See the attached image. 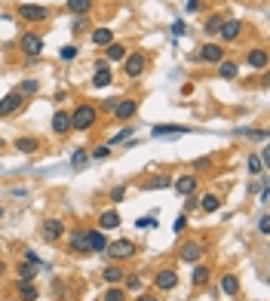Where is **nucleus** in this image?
Returning <instances> with one entry per match:
<instances>
[{"mask_svg":"<svg viewBox=\"0 0 270 301\" xmlns=\"http://www.w3.org/2000/svg\"><path fill=\"white\" fill-rule=\"evenodd\" d=\"M98 123V108L95 104H89V101H83V104H77V111H71V126L74 129H92Z\"/></svg>","mask_w":270,"mask_h":301,"instance_id":"nucleus-1","label":"nucleus"},{"mask_svg":"<svg viewBox=\"0 0 270 301\" xmlns=\"http://www.w3.org/2000/svg\"><path fill=\"white\" fill-rule=\"evenodd\" d=\"M145 68H148L145 52H129V56L123 59V71H126V77H141V74H145Z\"/></svg>","mask_w":270,"mask_h":301,"instance_id":"nucleus-2","label":"nucleus"},{"mask_svg":"<svg viewBox=\"0 0 270 301\" xmlns=\"http://www.w3.org/2000/svg\"><path fill=\"white\" fill-rule=\"evenodd\" d=\"M203 252H206V249H203V243H200V240H184L181 246H178V258L187 261V264H196Z\"/></svg>","mask_w":270,"mask_h":301,"instance_id":"nucleus-3","label":"nucleus"},{"mask_svg":"<svg viewBox=\"0 0 270 301\" xmlns=\"http://www.w3.org/2000/svg\"><path fill=\"white\" fill-rule=\"evenodd\" d=\"M107 255H111L114 261H123V258H132L135 255V243L132 240H117V243H107Z\"/></svg>","mask_w":270,"mask_h":301,"instance_id":"nucleus-4","label":"nucleus"},{"mask_svg":"<svg viewBox=\"0 0 270 301\" xmlns=\"http://www.w3.org/2000/svg\"><path fill=\"white\" fill-rule=\"evenodd\" d=\"M19 46H22V52H25V56H31V59H37L40 52H43V40H40V34H34V31L22 34Z\"/></svg>","mask_w":270,"mask_h":301,"instance_id":"nucleus-5","label":"nucleus"},{"mask_svg":"<svg viewBox=\"0 0 270 301\" xmlns=\"http://www.w3.org/2000/svg\"><path fill=\"white\" fill-rule=\"evenodd\" d=\"M19 15L25 22H46L49 19V9L46 6H37V3H22L19 6Z\"/></svg>","mask_w":270,"mask_h":301,"instance_id":"nucleus-6","label":"nucleus"},{"mask_svg":"<svg viewBox=\"0 0 270 301\" xmlns=\"http://www.w3.org/2000/svg\"><path fill=\"white\" fill-rule=\"evenodd\" d=\"M154 286H157L160 292H169V289H175V286H178V274H175L172 268L157 271V277H154Z\"/></svg>","mask_w":270,"mask_h":301,"instance_id":"nucleus-7","label":"nucleus"},{"mask_svg":"<svg viewBox=\"0 0 270 301\" xmlns=\"http://www.w3.org/2000/svg\"><path fill=\"white\" fill-rule=\"evenodd\" d=\"M200 59L209 62V65L224 62V46H221V43H206V46H200Z\"/></svg>","mask_w":270,"mask_h":301,"instance_id":"nucleus-8","label":"nucleus"},{"mask_svg":"<svg viewBox=\"0 0 270 301\" xmlns=\"http://www.w3.org/2000/svg\"><path fill=\"white\" fill-rule=\"evenodd\" d=\"M135 111H138L135 99H117V104H114V117L117 120H129V117H135Z\"/></svg>","mask_w":270,"mask_h":301,"instance_id":"nucleus-9","label":"nucleus"},{"mask_svg":"<svg viewBox=\"0 0 270 301\" xmlns=\"http://www.w3.org/2000/svg\"><path fill=\"white\" fill-rule=\"evenodd\" d=\"M25 104V99L19 96V93H9V96H3L0 99V117H9V114H15Z\"/></svg>","mask_w":270,"mask_h":301,"instance_id":"nucleus-10","label":"nucleus"},{"mask_svg":"<svg viewBox=\"0 0 270 301\" xmlns=\"http://www.w3.org/2000/svg\"><path fill=\"white\" fill-rule=\"evenodd\" d=\"M218 34H221V40H224V43H230V40H237L240 34H243V22H240V19H227V22H221Z\"/></svg>","mask_w":270,"mask_h":301,"instance_id":"nucleus-11","label":"nucleus"},{"mask_svg":"<svg viewBox=\"0 0 270 301\" xmlns=\"http://www.w3.org/2000/svg\"><path fill=\"white\" fill-rule=\"evenodd\" d=\"M196 185H200L196 175H178V179H175V191L181 194V197H190V194L196 191Z\"/></svg>","mask_w":270,"mask_h":301,"instance_id":"nucleus-12","label":"nucleus"},{"mask_svg":"<svg viewBox=\"0 0 270 301\" xmlns=\"http://www.w3.org/2000/svg\"><path fill=\"white\" fill-rule=\"evenodd\" d=\"M52 129H56V135H68L71 129H74L71 126V114L68 111H56L52 114Z\"/></svg>","mask_w":270,"mask_h":301,"instance_id":"nucleus-13","label":"nucleus"},{"mask_svg":"<svg viewBox=\"0 0 270 301\" xmlns=\"http://www.w3.org/2000/svg\"><path fill=\"white\" fill-rule=\"evenodd\" d=\"M246 62H249V68H255V71H264L267 68V49H249V56H246Z\"/></svg>","mask_w":270,"mask_h":301,"instance_id":"nucleus-14","label":"nucleus"},{"mask_svg":"<svg viewBox=\"0 0 270 301\" xmlns=\"http://www.w3.org/2000/svg\"><path fill=\"white\" fill-rule=\"evenodd\" d=\"M98 224H101V231H114V227H120V212L117 209H104L98 215Z\"/></svg>","mask_w":270,"mask_h":301,"instance_id":"nucleus-15","label":"nucleus"},{"mask_svg":"<svg viewBox=\"0 0 270 301\" xmlns=\"http://www.w3.org/2000/svg\"><path fill=\"white\" fill-rule=\"evenodd\" d=\"M62 234H65V224H62L59 218H46V221H43V237H46V240H59Z\"/></svg>","mask_w":270,"mask_h":301,"instance_id":"nucleus-16","label":"nucleus"},{"mask_svg":"<svg viewBox=\"0 0 270 301\" xmlns=\"http://www.w3.org/2000/svg\"><path fill=\"white\" fill-rule=\"evenodd\" d=\"M68 246H71V252H89V237H86V231H74V234H71V240H68Z\"/></svg>","mask_w":270,"mask_h":301,"instance_id":"nucleus-17","label":"nucleus"},{"mask_svg":"<svg viewBox=\"0 0 270 301\" xmlns=\"http://www.w3.org/2000/svg\"><path fill=\"white\" fill-rule=\"evenodd\" d=\"M126 56H129V49H126L123 43H107L104 46V59L107 62H123Z\"/></svg>","mask_w":270,"mask_h":301,"instance_id":"nucleus-18","label":"nucleus"},{"mask_svg":"<svg viewBox=\"0 0 270 301\" xmlns=\"http://www.w3.org/2000/svg\"><path fill=\"white\" fill-rule=\"evenodd\" d=\"M86 237H89V252H104L107 249V237L101 231H86Z\"/></svg>","mask_w":270,"mask_h":301,"instance_id":"nucleus-19","label":"nucleus"},{"mask_svg":"<svg viewBox=\"0 0 270 301\" xmlns=\"http://www.w3.org/2000/svg\"><path fill=\"white\" fill-rule=\"evenodd\" d=\"M111 80H114L111 68L98 62V68H95V77H92V86H98V90H101V86H111Z\"/></svg>","mask_w":270,"mask_h":301,"instance_id":"nucleus-20","label":"nucleus"},{"mask_svg":"<svg viewBox=\"0 0 270 301\" xmlns=\"http://www.w3.org/2000/svg\"><path fill=\"white\" fill-rule=\"evenodd\" d=\"M187 132V126H172V123H160V126H151V135L163 138V135H181Z\"/></svg>","mask_w":270,"mask_h":301,"instance_id":"nucleus-21","label":"nucleus"},{"mask_svg":"<svg viewBox=\"0 0 270 301\" xmlns=\"http://www.w3.org/2000/svg\"><path fill=\"white\" fill-rule=\"evenodd\" d=\"M221 292L224 295H240V280H237V274H224L221 277Z\"/></svg>","mask_w":270,"mask_h":301,"instance_id":"nucleus-22","label":"nucleus"},{"mask_svg":"<svg viewBox=\"0 0 270 301\" xmlns=\"http://www.w3.org/2000/svg\"><path fill=\"white\" fill-rule=\"evenodd\" d=\"M101 277H104V283H111V286H117V283L126 277V271L120 268V264H111V268H104V271H101Z\"/></svg>","mask_w":270,"mask_h":301,"instance_id":"nucleus-23","label":"nucleus"},{"mask_svg":"<svg viewBox=\"0 0 270 301\" xmlns=\"http://www.w3.org/2000/svg\"><path fill=\"white\" fill-rule=\"evenodd\" d=\"M209 277H212V271L206 268V264H196V268H193V274H190V283H193V286H206V283H209Z\"/></svg>","mask_w":270,"mask_h":301,"instance_id":"nucleus-24","label":"nucleus"},{"mask_svg":"<svg viewBox=\"0 0 270 301\" xmlns=\"http://www.w3.org/2000/svg\"><path fill=\"white\" fill-rule=\"evenodd\" d=\"M92 43H95V46L114 43V31H111V28H95V31H92Z\"/></svg>","mask_w":270,"mask_h":301,"instance_id":"nucleus-25","label":"nucleus"},{"mask_svg":"<svg viewBox=\"0 0 270 301\" xmlns=\"http://www.w3.org/2000/svg\"><path fill=\"white\" fill-rule=\"evenodd\" d=\"M240 74V68H237V62H230V59H224V62H218V77H224V80H233Z\"/></svg>","mask_w":270,"mask_h":301,"instance_id":"nucleus-26","label":"nucleus"},{"mask_svg":"<svg viewBox=\"0 0 270 301\" xmlns=\"http://www.w3.org/2000/svg\"><path fill=\"white\" fill-rule=\"evenodd\" d=\"M200 206H203V212H218L221 209V197H218V194H206Z\"/></svg>","mask_w":270,"mask_h":301,"instance_id":"nucleus-27","label":"nucleus"},{"mask_svg":"<svg viewBox=\"0 0 270 301\" xmlns=\"http://www.w3.org/2000/svg\"><path fill=\"white\" fill-rule=\"evenodd\" d=\"M19 298L22 301H37V289H34V283H19Z\"/></svg>","mask_w":270,"mask_h":301,"instance_id":"nucleus-28","label":"nucleus"},{"mask_svg":"<svg viewBox=\"0 0 270 301\" xmlns=\"http://www.w3.org/2000/svg\"><path fill=\"white\" fill-rule=\"evenodd\" d=\"M37 148H40L37 138H19V141H15V151H22V154H34Z\"/></svg>","mask_w":270,"mask_h":301,"instance_id":"nucleus-29","label":"nucleus"},{"mask_svg":"<svg viewBox=\"0 0 270 301\" xmlns=\"http://www.w3.org/2000/svg\"><path fill=\"white\" fill-rule=\"evenodd\" d=\"M68 9L77 12V15H86L89 9H92V0H68Z\"/></svg>","mask_w":270,"mask_h":301,"instance_id":"nucleus-30","label":"nucleus"},{"mask_svg":"<svg viewBox=\"0 0 270 301\" xmlns=\"http://www.w3.org/2000/svg\"><path fill=\"white\" fill-rule=\"evenodd\" d=\"M169 185H172L169 175H157V179L145 182V191H163V188H169Z\"/></svg>","mask_w":270,"mask_h":301,"instance_id":"nucleus-31","label":"nucleus"},{"mask_svg":"<svg viewBox=\"0 0 270 301\" xmlns=\"http://www.w3.org/2000/svg\"><path fill=\"white\" fill-rule=\"evenodd\" d=\"M19 277H22V283H31L34 277H37V264H28V261H22V264H19Z\"/></svg>","mask_w":270,"mask_h":301,"instance_id":"nucleus-32","label":"nucleus"},{"mask_svg":"<svg viewBox=\"0 0 270 301\" xmlns=\"http://www.w3.org/2000/svg\"><path fill=\"white\" fill-rule=\"evenodd\" d=\"M261 166H264V163H261V157H255V154H252L249 160H246V169H249V175H261Z\"/></svg>","mask_w":270,"mask_h":301,"instance_id":"nucleus-33","label":"nucleus"},{"mask_svg":"<svg viewBox=\"0 0 270 301\" xmlns=\"http://www.w3.org/2000/svg\"><path fill=\"white\" fill-rule=\"evenodd\" d=\"M15 93H19L22 99H25V96H34V93H37V80H25V83H22Z\"/></svg>","mask_w":270,"mask_h":301,"instance_id":"nucleus-34","label":"nucleus"},{"mask_svg":"<svg viewBox=\"0 0 270 301\" xmlns=\"http://www.w3.org/2000/svg\"><path fill=\"white\" fill-rule=\"evenodd\" d=\"M221 22H224V19H221V15H209V22H206V28H203V31H206V34H218V28H221Z\"/></svg>","mask_w":270,"mask_h":301,"instance_id":"nucleus-35","label":"nucleus"},{"mask_svg":"<svg viewBox=\"0 0 270 301\" xmlns=\"http://www.w3.org/2000/svg\"><path fill=\"white\" fill-rule=\"evenodd\" d=\"M101 298H104V301H126V292H123V289H117V286H111V289H107Z\"/></svg>","mask_w":270,"mask_h":301,"instance_id":"nucleus-36","label":"nucleus"},{"mask_svg":"<svg viewBox=\"0 0 270 301\" xmlns=\"http://www.w3.org/2000/svg\"><path fill=\"white\" fill-rule=\"evenodd\" d=\"M59 56H62V62H74V59L80 56V49H77V46H62Z\"/></svg>","mask_w":270,"mask_h":301,"instance_id":"nucleus-37","label":"nucleus"},{"mask_svg":"<svg viewBox=\"0 0 270 301\" xmlns=\"http://www.w3.org/2000/svg\"><path fill=\"white\" fill-rule=\"evenodd\" d=\"M83 163H86V151H83V148H77L74 154H71V166H74V169H80Z\"/></svg>","mask_w":270,"mask_h":301,"instance_id":"nucleus-38","label":"nucleus"},{"mask_svg":"<svg viewBox=\"0 0 270 301\" xmlns=\"http://www.w3.org/2000/svg\"><path fill=\"white\" fill-rule=\"evenodd\" d=\"M104 157H111V148H107V145H95L92 148V160H104Z\"/></svg>","mask_w":270,"mask_h":301,"instance_id":"nucleus-39","label":"nucleus"},{"mask_svg":"<svg viewBox=\"0 0 270 301\" xmlns=\"http://www.w3.org/2000/svg\"><path fill=\"white\" fill-rule=\"evenodd\" d=\"M135 227H141V231H148V227H157V215H145V218H138Z\"/></svg>","mask_w":270,"mask_h":301,"instance_id":"nucleus-40","label":"nucleus"},{"mask_svg":"<svg viewBox=\"0 0 270 301\" xmlns=\"http://www.w3.org/2000/svg\"><path fill=\"white\" fill-rule=\"evenodd\" d=\"M89 28V22H86V15H77V19H74V25H71V31H74V34H83Z\"/></svg>","mask_w":270,"mask_h":301,"instance_id":"nucleus-41","label":"nucleus"},{"mask_svg":"<svg viewBox=\"0 0 270 301\" xmlns=\"http://www.w3.org/2000/svg\"><path fill=\"white\" fill-rule=\"evenodd\" d=\"M132 135V126H126V129H120L114 138H111V145H120V141H126V138H129Z\"/></svg>","mask_w":270,"mask_h":301,"instance_id":"nucleus-42","label":"nucleus"},{"mask_svg":"<svg viewBox=\"0 0 270 301\" xmlns=\"http://www.w3.org/2000/svg\"><path fill=\"white\" fill-rule=\"evenodd\" d=\"M123 197H126V188H123V185H120V188H114V191H111V203H120V200H123Z\"/></svg>","mask_w":270,"mask_h":301,"instance_id":"nucleus-43","label":"nucleus"},{"mask_svg":"<svg viewBox=\"0 0 270 301\" xmlns=\"http://www.w3.org/2000/svg\"><path fill=\"white\" fill-rule=\"evenodd\" d=\"M184 227H187V218H184V215H178V218H175V224H172V231H175V234H181Z\"/></svg>","mask_w":270,"mask_h":301,"instance_id":"nucleus-44","label":"nucleus"},{"mask_svg":"<svg viewBox=\"0 0 270 301\" xmlns=\"http://www.w3.org/2000/svg\"><path fill=\"white\" fill-rule=\"evenodd\" d=\"M184 31H187V25H184V22H175V25H172V34H175V37H181Z\"/></svg>","mask_w":270,"mask_h":301,"instance_id":"nucleus-45","label":"nucleus"},{"mask_svg":"<svg viewBox=\"0 0 270 301\" xmlns=\"http://www.w3.org/2000/svg\"><path fill=\"white\" fill-rule=\"evenodd\" d=\"M209 166H212V160H209V157H200V160L193 163V169H209Z\"/></svg>","mask_w":270,"mask_h":301,"instance_id":"nucleus-46","label":"nucleus"},{"mask_svg":"<svg viewBox=\"0 0 270 301\" xmlns=\"http://www.w3.org/2000/svg\"><path fill=\"white\" fill-rule=\"evenodd\" d=\"M258 231H261V234H270V218H267V215L258 221Z\"/></svg>","mask_w":270,"mask_h":301,"instance_id":"nucleus-47","label":"nucleus"},{"mask_svg":"<svg viewBox=\"0 0 270 301\" xmlns=\"http://www.w3.org/2000/svg\"><path fill=\"white\" fill-rule=\"evenodd\" d=\"M126 286H129V289H141V277H129V280H126Z\"/></svg>","mask_w":270,"mask_h":301,"instance_id":"nucleus-48","label":"nucleus"},{"mask_svg":"<svg viewBox=\"0 0 270 301\" xmlns=\"http://www.w3.org/2000/svg\"><path fill=\"white\" fill-rule=\"evenodd\" d=\"M184 6H187V12H196V9H200V0H187Z\"/></svg>","mask_w":270,"mask_h":301,"instance_id":"nucleus-49","label":"nucleus"},{"mask_svg":"<svg viewBox=\"0 0 270 301\" xmlns=\"http://www.w3.org/2000/svg\"><path fill=\"white\" fill-rule=\"evenodd\" d=\"M114 104H117V99H107V101H101V108L104 111H114Z\"/></svg>","mask_w":270,"mask_h":301,"instance_id":"nucleus-50","label":"nucleus"},{"mask_svg":"<svg viewBox=\"0 0 270 301\" xmlns=\"http://www.w3.org/2000/svg\"><path fill=\"white\" fill-rule=\"evenodd\" d=\"M135 301H160V298H154V295H138Z\"/></svg>","mask_w":270,"mask_h":301,"instance_id":"nucleus-51","label":"nucleus"},{"mask_svg":"<svg viewBox=\"0 0 270 301\" xmlns=\"http://www.w3.org/2000/svg\"><path fill=\"white\" fill-rule=\"evenodd\" d=\"M3 271H6V264H3V261H0V274H3Z\"/></svg>","mask_w":270,"mask_h":301,"instance_id":"nucleus-52","label":"nucleus"},{"mask_svg":"<svg viewBox=\"0 0 270 301\" xmlns=\"http://www.w3.org/2000/svg\"><path fill=\"white\" fill-rule=\"evenodd\" d=\"M0 148H3V138H0Z\"/></svg>","mask_w":270,"mask_h":301,"instance_id":"nucleus-53","label":"nucleus"},{"mask_svg":"<svg viewBox=\"0 0 270 301\" xmlns=\"http://www.w3.org/2000/svg\"><path fill=\"white\" fill-rule=\"evenodd\" d=\"M0 218H3V209H0Z\"/></svg>","mask_w":270,"mask_h":301,"instance_id":"nucleus-54","label":"nucleus"}]
</instances>
